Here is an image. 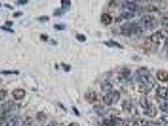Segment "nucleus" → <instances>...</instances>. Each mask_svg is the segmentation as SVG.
<instances>
[{"mask_svg":"<svg viewBox=\"0 0 168 126\" xmlns=\"http://www.w3.org/2000/svg\"><path fill=\"white\" fill-rule=\"evenodd\" d=\"M165 44H166V45L168 47V36L166 37V40H165Z\"/></svg>","mask_w":168,"mask_h":126,"instance_id":"nucleus-41","label":"nucleus"},{"mask_svg":"<svg viewBox=\"0 0 168 126\" xmlns=\"http://www.w3.org/2000/svg\"><path fill=\"white\" fill-rule=\"evenodd\" d=\"M160 120H162V122L168 124V115H164L160 118Z\"/></svg>","mask_w":168,"mask_h":126,"instance_id":"nucleus-32","label":"nucleus"},{"mask_svg":"<svg viewBox=\"0 0 168 126\" xmlns=\"http://www.w3.org/2000/svg\"><path fill=\"white\" fill-rule=\"evenodd\" d=\"M113 85L109 82L106 81L104 83L102 84V90L103 91L104 93H108L110 92H112V90H113Z\"/></svg>","mask_w":168,"mask_h":126,"instance_id":"nucleus-16","label":"nucleus"},{"mask_svg":"<svg viewBox=\"0 0 168 126\" xmlns=\"http://www.w3.org/2000/svg\"><path fill=\"white\" fill-rule=\"evenodd\" d=\"M54 27L56 29H57V30H64L65 29V27H66V26H65L63 24H57V25H55L54 26Z\"/></svg>","mask_w":168,"mask_h":126,"instance_id":"nucleus-28","label":"nucleus"},{"mask_svg":"<svg viewBox=\"0 0 168 126\" xmlns=\"http://www.w3.org/2000/svg\"><path fill=\"white\" fill-rule=\"evenodd\" d=\"M73 110H74L75 113L77 115H79V112H78V110H77V108H75V107H73Z\"/></svg>","mask_w":168,"mask_h":126,"instance_id":"nucleus-38","label":"nucleus"},{"mask_svg":"<svg viewBox=\"0 0 168 126\" xmlns=\"http://www.w3.org/2000/svg\"><path fill=\"white\" fill-rule=\"evenodd\" d=\"M49 17L47 16H43V17H41L39 18V20L41 22H46V21H48L49 20Z\"/></svg>","mask_w":168,"mask_h":126,"instance_id":"nucleus-33","label":"nucleus"},{"mask_svg":"<svg viewBox=\"0 0 168 126\" xmlns=\"http://www.w3.org/2000/svg\"><path fill=\"white\" fill-rule=\"evenodd\" d=\"M22 15H23V13L22 12H16V13H15L13 15V16L14 17H16V18L19 17H20Z\"/></svg>","mask_w":168,"mask_h":126,"instance_id":"nucleus-35","label":"nucleus"},{"mask_svg":"<svg viewBox=\"0 0 168 126\" xmlns=\"http://www.w3.org/2000/svg\"><path fill=\"white\" fill-rule=\"evenodd\" d=\"M12 95L15 99L20 100L25 96V91L20 88H17L12 91Z\"/></svg>","mask_w":168,"mask_h":126,"instance_id":"nucleus-12","label":"nucleus"},{"mask_svg":"<svg viewBox=\"0 0 168 126\" xmlns=\"http://www.w3.org/2000/svg\"><path fill=\"white\" fill-rule=\"evenodd\" d=\"M1 73L4 74H18L19 73V72L17 71H11V70H3V71H1Z\"/></svg>","mask_w":168,"mask_h":126,"instance_id":"nucleus-25","label":"nucleus"},{"mask_svg":"<svg viewBox=\"0 0 168 126\" xmlns=\"http://www.w3.org/2000/svg\"><path fill=\"white\" fill-rule=\"evenodd\" d=\"M131 79V71L129 69L123 68L119 73V80L121 81H128Z\"/></svg>","mask_w":168,"mask_h":126,"instance_id":"nucleus-8","label":"nucleus"},{"mask_svg":"<svg viewBox=\"0 0 168 126\" xmlns=\"http://www.w3.org/2000/svg\"><path fill=\"white\" fill-rule=\"evenodd\" d=\"M41 38H42V39H43L44 40L46 41V40H48V36H46L45 35H41Z\"/></svg>","mask_w":168,"mask_h":126,"instance_id":"nucleus-37","label":"nucleus"},{"mask_svg":"<svg viewBox=\"0 0 168 126\" xmlns=\"http://www.w3.org/2000/svg\"><path fill=\"white\" fill-rule=\"evenodd\" d=\"M136 124L137 126H148L149 124L148 121L143 119H138L136 121Z\"/></svg>","mask_w":168,"mask_h":126,"instance_id":"nucleus-22","label":"nucleus"},{"mask_svg":"<svg viewBox=\"0 0 168 126\" xmlns=\"http://www.w3.org/2000/svg\"><path fill=\"white\" fill-rule=\"evenodd\" d=\"M159 102V107L162 111L168 113V101L167 100H163Z\"/></svg>","mask_w":168,"mask_h":126,"instance_id":"nucleus-21","label":"nucleus"},{"mask_svg":"<svg viewBox=\"0 0 168 126\" xmlns=\"http://www.w3.org/2000/svg\"><path fill=\"white\" fill-rule=\"evenodd\" d=\"M135 13L130 12L129 11H125L121 12L120 15V17L121 18H124V19H130V18L135 17Z\"/></svg>","mask_w":168,"mask_h":126,"instance_id":"nucleus-19","label":"nucleus"},{"mask_svg":"<svg viewBox=\"0 0 168 126\" xmlns=\"http://www.w3.org/2000/svg\"><path fill=\"white\" fill-rule=\"evenodd\" d=\"M62 66H63V69H64L65 71H67V72L70 71V69H71L70 66H69V65H67V64H63V63H62Z\"/></svg>","mask_w":168,"mask_h":126,"instance_id":"nucleus-31","label":"nucleus"},{"mask_svg":"<svg viewBox=\"0 0 168 126\" xmlns=\"http://www.w3.org/2000/svg\"><path fill=\"white\" fill-rule=\"evenodd\" d=\"M157 114V109L156 105L153 104H151L148 108L144 112V114L147 115L150 117H155Z\"/></svg>","mask_w":168,"mask_h":126,"instance_id":"nucleus-9","label":"nucleus"},{"mask_svg":"<svg viewBox=\"0 0 168 126\" xmlns=\"http://www.w3.org/2000/svg\"><path fill=\"white\" fill-rule=\"evenodd\" d=\"M148 10L150 12H156V11H157V8L154 6L150 5L148 6Z\"/></svg>","mask_w":168,"mask_h":126,"instance_id":"nucleus-34","label":"nucleus"},{"mask_svg":"<svg viewBox=\"0 0 168 126\" xmlns=\"http://www.w3.org/2000/svg\"><path fill=\"white\" fill-rule=\"evenodd\" d=\"M123 6L124 8L127 9L129 12L134 13L138 12L139 9L138 4L132 1H126L125 3H124Z\"/></svg>","mask_w":168,"mask_h":126,"instance_id":"nucleus-5","label":"nucleus"},{"mask_svg":"<svg viewBox=\"0 0 168 126\" xmlns=\"http://www.w3.org/2000/svg\"><path fill=\"white\" fill-rule=\"evenodd\" d=\"M18 2L19 4H26L28 2V1H27V0H20V1H18Z\"/></svg>","mask_w":168,"mask_h":126,"instance_id":"nucleus-36","label":"nucleus"},{"mask_svg":"<svg viewBox=\"0 0 168 126\" xmlns=\"http://www.w3.org/2000/svg\"><path fill=\"white\" fill-rule=\"evenodd\" d=\"M76 38L79 42H84L86 41V37L83 34H77L76 35Z\"/></svg>","mask_w":168,"mask_h":126,"instance_id":"nucleus-24","label":"nucleus"},{"mask_svg":"<svg viewBox=\"0 0 168 126\" xmlns=\"http://www.w3.org/2000/svg\"><path fill=\"white\" fill-rule=\"evenodd\" d=\"M13 24V22H12V21H10V22L8 21V22H6V25H7L12 26Z\"/></svg>","mask_w":168,"mask_h":126,"instance_id":"nucleus-39","label":"nucleus"},{"mask_svg":"<svg viewBox=\"0 0 168 126\" xmlns=\"http://www.w3.org/2000/svg\"><path fill=\"white\" fill-rule=\"evenodd\" d=\"M8 95V92L6 90H0V100H3Z\"/></svg>","mask_w":168,"mask_h":126,"instance_id":"nucleus-26","label":"nucleus"},{"mask_svg":"<svg viewBox=\"0 0 168 126\" xmlns=\"http://www.w3.org/2000/svg\"><path fill=\"white\" fill-rule=\"evenodd\" d=\"M139 104L140 105L142 108L146 110L147 109L149 106L152 104L151 100H149L148 98L146 95H142L139 100Z\"/></svg>","mask_w":168,"mask_h":126,"instance_id":"nucleus-11","label":"nucleus"},{"mask_svg":"<svg viewBox=\"0 0 168 126\" xmlns=\"http://www.w3.org/2000/svg\"><path fill=\"white\" fill-rule=\"evenodd\" d=\"M5 6H7V7H8V8L13 9V7H12V6H11L10 5H8V4H5Z\"/></svg>","mask_w":168,"mask_h":126,"instance_id":"nucleus-42","label":"nucleus"},{"mask_svg":"<svg viewBox=\"0 0 168 126\" xmlns=\"http://www.w3.org/2000/svg\"><path fill=\"white\" fill-rule=\"evenodd\" d=\"M0 29L4 30V31H7V32H11V33H13L14 32V30L11 29V28L10 27H0Z\"/></svg>","mask_w":168,"mask_h":126,"instance_id":"nucleus-30","label":"nucleus"},{"mask_svg":"<svg viewBox=\"0 0 168 126\" xmlns=\"http://www.w3.org/2000/svg\"><path fill=\"white\" fill-rule=\"evenodd\" d=\"M134 79L140 85L148 83L151 81H155L154 78L152 76L149 70L145 67H142L138 69L134 74Z\"/></svg>","mask_w":168,"mask_h":126,"instance_id":"nucleus-1","label":"nucleus"},{"mask_svg":"<svg viewBox=\"0 0 168 126\" xmlns=\"http://www.w3.org/2000/svg\"><path fill=\"white\" fill-rule=\"evenodd\" d=\"M156 93L157 96L161 98V99L163 100L168 99V90L165 87L163 86L159 87L156 90Z\"/></svg>","mask_w":168,"mask_h":126,"instance_id":"nucleus-10","label":"nucleus"},{"mask_svg":"<svg viewBox=\"0 0 168 126\" xmlns=\"http://www.w3.org/2000/svg\"><path fill=\"white\" fill-rule=\"evenodd\" d=\"M101 22L106 25H110L113 22V18L108 13H104L101 17Z\"/></svg>","mask_w":168,"mask_h":126,"instance_id":"nucleus-15","label":"nucleus"},{"mask_svg":"<svg viewBox=\"0 0 168 126\" xmlns=\"http://www.w3.org/2000/svg\"><path fill=\"white\" fill-rule=\"evenodd\" d=\"M121 32L123 35L126 37H130L132 34V23H125L121 27Z\"/></svg>","mask_w":168,"mask_h":126,"instance_id":"nucleus-6","label":"nucleus"},{"mask_svg":"<svg viewBox=\"0 0 168 126\" xmlns=\"http://www.w3.org/2000/svg\"><path fill=\"white\" fill-rule=\"evenodd\" d=\"M86 100L90 104H92L96 102L97 100V96L96 92L94 91H90L88 92L85 96Z\"/></svg>","mask_w":168,"mask_h":126,"instance_id":"nucleus-14","label":"nucleus"},{"mask_svg":"<svg viewBox=\"0 0 168 126\" xmlns=\"http://www.w3.org/2000/svg\"><path fill=\"white\" fill-rule=\"evenodd\" d=\"M164 37V35L161 31H157L152 34L150 37V40L152 43L155 44H160L161 41Z\"/></svg>","mask_w":168,"mask_h":126,"instance_id":"nucleus-4","label":"nucleus"},{"mask_svg":"<svg viewBox=\"0 0 168 126\" xmlns=\"http://www.w3.org/2000/svg\"><path fill=\"white\" fill-rule=\"evenodd\" d=\"M96 112L100 116H103L106 114V110L104 106L101 105H96L94 107Z\"/></svg>","mask_w":168,"mask_h":126,"instance_id":"nucleus-17","label":"nucleus"},{"mask_svg":"<svg viewBox=\"0 0 168 126\" xmlns=\"http://www.w3.org/2000/svg\"><path fill=\"white\" fill-rule=\"evenodd\" d=\"M104 44L106 45L109 48H111V47H116V48L119 49H123V46L121 45L119 43L113 40H109L108 42H104Z\"/></svg>","mask_w":168,"mask_h":126,"instance_id":"nucleus-18","label":"nucleus"},{"mask_svg":"<svg viewBox=\"0 0 168 126\" xmlns=\"http://www.w3.org/2000/svg\"><path fill=\"white\" fill-rule=\"evenodd\" d=\"M155 83L156 81H154L144 84V85H140L138 91L141 93H143V94H147V93H148L152 90V88L155 85Z\"/></svg>","mask_w":168,"mask_h":126,"instance_id":"nucleus-3","label":"nucleus"},{"mask_svg":"<svg viewBox=\"0 0 168 126\" xmlns=\"http://www.w3.org/2000/svg\"><path fill=\"white\" fill-rule=\"evenodd\" d=\"M120 99V93L118 91H114L113 92V104H116L119 100Z\"/></svg>","mask_w":168,"mask_h":126,"instance_id":"nucleus-23","label":"nucleus"},{"mask_svg":"<svg viewBox=\"0 0 168 126\" xmlns=\"http://www.w3.org/2000/svg\"><path fill=\"white\" fill-rule=\"evenodd\" d=\"M62 9H59L61 11H62L63 13L64 12H67L68 10H69L70 7L71 5V1H67V0H63L62 1Z\"/></svg>","mask_w":168,"mask_h":126,"instance_id":"nucleus-20","label":"nucleus"},{"mask_svg":"<svg viewBox=\"0 0 168 126\" xmlns=\"http://www.w3.org/2000/svg\"><path fill=\"white\" fill-rule=\"evenodd\" d=\"M7 126H18V124L16 119H12L7 124Z\"/></svg>","mask_w":168,"mask_h":126,"instance_id":"nucleus-27","label":"nucleus"},{"mask_svg":"<svg viewBox=\"0 0 168 126\" xmlns=\"http://www.w3.org/2000/svg\"><path fill=\"white\" fill-rule=\"evenodd\" d=\"M141 23L147 30L154 29L156 27L157 22L155 17L151 15H144L141 18Z\"/></svg>","mask_w":168,"mask_h":126,"instance_id":"nucleus-2","label":"nucleus"},{"mask_svg":"<svg viewBox=\"0 0 168 126\" xmlns=\"http://www.w3.org/2000/svg\"><path fill=\"white\" fill-rule=\"evenodd\" d=\"M68 126H79V125L78 124H76V123H72L70 124Z\"/></svg>","mask_w":168,"mask_h":126,"instance_id":"nucleus-40","label":"nucleus"},{"mask_svg":"<svg viewBox=\"0 0 168 126\" xmlns=\"http://www.w3.org/2000/svg\"><path fill=\"white\" fill-rule=\"evenodd\" d=\"M167 90H168V86H167Z\"/></svg>","mask_w":168,"mask_h":126,"instance_id":"nucleus-45","label":"nucleus"},{"mask_svg":"<svg viewBox=\"0 0 168 126\" xmlns=\"http://www.w3.org/2000/svg\"><path fill=\"white\" fill-rule=\"evenodd\" d=\"M113 92H110L108 93H106V94L103 96V101L104 103L108 106H110L113 104Z\"/></svg>","mask_w":168,"mask_h":126,"instance_id":"nucleus-13","label":"nucleus"},{"mask_svg":"<svg viewBox=\"0 0 168 126\" xmlns=\"http://www.w3.org/2000/svg\"><path fill=\"white\" fill-rule=\"evenodd\" d=\"M156 76L158 80L161 82L168 81V71L165 69L158 70L156 73Z\"/></svg>","mask_w":168,"mask_h":126,"instance_id":"nucleus-7","label":"nucleus"},{"mask_svg":"<svg viewBox=\"0 0 168 126\" xmlns=\"http://www.w3.org/2000/svg\"><path fill=\"white\" fill-rule=\"evenodd\" d=\"M32 125V120L30 119H27L22 126H31Z\"/></svg>","mask_w":168,"mask_h":126,"instance_id":"nucleus-29","label":"nucleus"},{"mask_svg":"<svg viewBox=\"0 0 168 126\" xmlns=\"http://www.w3.org/2000/svg\"><path fill=\"white\" fill-rule=\"evenodd\" d=\"M167 58L168 59V49H167Z\"/></svg>","mask_w":168,"mask_h":126,"instance_id":"nucleus-43","label":"nucleus"},{"mask_svg":"<svg viewBox=\"0 0 168 126\" xmlns=\"http://www.w3.org/2000/svg\"><path fill=\"white\" fill-rule=\"evenodd\" d=\"M1 80H0V83H1Z\"/></svg>","mask_w":168,"mask_h":126,"instance_id":"nucleus-44","label":"nucleus"}]
</instances>
